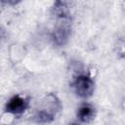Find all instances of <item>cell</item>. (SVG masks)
I'll return each mask as SVG.
<instances>
[{
	"label": "cell",
	"mask_w": 125,
	"mask_h": 125,
	"mask_svg": "<svg viewBox=\"0 0 125 125\" xmlns=\"http://www.w3.org/2000/svg\"><path fill=\"white\" fill-rule=\"evenodd\" d=\"M4 36H5V30L0 26V40H1V39H3V38H4Z\"/></svg>",
	"instance_id": "obj_8"
},
{
	"label": "cell",
	"mask_w": 125,
	"mask_h": 125,
	"mask_svg": "<svg viewBox=\"0 0 125 125\" xmlns=\"http://www.w3.org/2000/svg\"><path fill=\"white\" fill-rule=\"evenodd\" d=\"M24 0H0V3L4 4V5H10V6H15L20 4L21 2H22Z\"/></svg>",
	"instance_id": "obj_7"
},
{
	"label": "cell",
	"mask_w": 125,
	"mask_h": 125,
	"mask_svg": "<svg viewBox=\"0 0 125 125\" xmlns=\"http://www.w3.org/2000/svg\"><path fill=\"white\" fill-rule=\"evenodd\" d=\"M51 13L59 19H70V12L67 3L64 0H54L53 5L51 7Z\"/></svg>",
	"instance_id": "obj_6"
},
{
	"label": "cell",
	"mask_w": 125,
	"mask_h": 125,
	"mask_svg": "<svg viewBox=\"0 0 125 125\" xmlns=\"http://www.w3.org/2000/svg\"><path fill=\"white\" fill-rule=\"evenodd\" d=\"M71 35V22L70 19H59L51 33V39L54 45L58 47L64 46Z\"/></svg>",
	"instance_id": "obj_3"
},
{
	"label": "cell",
	"mask_w": 125,
	"mask_h": 125,
	"mask_svg": "<svg viewBox=\"0 0 125 125\" xmlns=\"http://www.w3.org/2000/svg\"><path fill=\"white\" fill-rule=\"evenodd\" d=\"M77 119L81 123H91L96 116V108L89 103H83L77 109Z\"/></svg>",
	"instance_id": "obj_5"
},
{
	"label": "cell",
	"mask_w": 125,
	"mask_h": 125,
	"mask_svg": "<svg viewBox=\"0 0 125 125\" xmlns=\"http://www.w3.org/2000/svg\"><path fill=\"white\" fill-rule=\"evenodd\" d=\"M71 87L76 96L81 99H88L95 91V82L88 74L80 73L74 77L71 82Z\"/></svg>",
	"instance_id": "obj_2"
},
{
	"label": "cell",
	"mask_w": 125,
	"mask_h": 125,
	"mask_svg": "<svg viewBox=\"0 0 125 125\" xmlns=\"http://www.w3.org/2000/svg\"><path fill=\"white\" fill-rule=\"evenodd\" d=\"M29 106V98L21 95H14L5 104V112L12 115L22 114Z\"/></svg>",
	"instance_id": "obj_4"
},
{
	"label": "cell",
	"mask_w": 125,
	"mask_h": 125,
	"mask_svg": "<svg viewBox=\"0 0 125 125\" xmlns=\"http://www.w3.org/2000/svg\"><path fill=\"white\" fill-rule=\"evenodd\" d=\"M62 109L61 100L56 94H46L38 103L34 114V120L38 123H50Z\"/></svg>",
	"instance_id": "obj_1"
}]
</instances>
